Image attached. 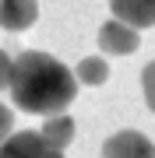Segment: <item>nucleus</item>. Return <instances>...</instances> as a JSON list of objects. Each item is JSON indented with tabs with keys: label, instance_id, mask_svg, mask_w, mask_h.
I'll use <instances>...</instances> for the list:
<instances>
[{
	"label": "nucleus",
	"instance_id": "nucleus-1",
	"mask_svg": "<svg viewBox=\"0 0 155 158\" xmlns=\"http://www.w3.org/2000/svg\"><path fill=\"white\" fill-rule=\"evenodd\" d=\"M78 95V77L50 53L25 49L14 56V77H11V98L18 109L35 116H60Z\"/></svg>",
	"mask_w": 155,
	"mask_h": 158
},
{
	"label": "nucleus",
	"instance_id": "nucleus-2",
	"mask_svg": "<svg viewBox=\"0 0 155 158\" xmlns=\"http://www.w3.org/2000/svg\"><path fill=\"white\" fill-rule=\"evenodd\" d=\"M0 158H63V151H57L39 130H18L7 144H0Z\"/></svg>",
	"mask_w": 155,
	"mask_h": 158
},
{
	"label": "nucleus",
	"instance_id": "nucleus-3",
	"mask_svg": "<svg viewBox=\"0 0 155 158\" xmlns=\"http://www.w3.org/2000/svg\"><path fill=\"white\" fill-rule=\"evenodd\" d=\"M138 46H141L138 28L116 21V18L102 21V28H99V49H102V53H109V56H131Z\"/></svg>",
	"mask_w": 155,
	"mask_h": 158
},
{
	"label": "nucleus",
	"instance_id": "nucleus-4",
	"mask_svg": "<svg viewBox=\"0 0 155 158\" xmlns=\"http://www.w3.org/2000/svg\"><path fill=\"white\" fill-rule=\"evenodd\" d=\"M102 158H155V144L141 130H116L113 137H106Z\"/></svg>",
	"mask_w": 155,
	"mask_h": 158
},
{
	"label": "nucleus",
	"instance_id": "nucleus-5",
	"mask_svg": "<svg viewBox=\"0 0 155 158\" xmlns=\"http://www.w3.org/2000/svg\"><path fill=\"white\" fill-rule=\"evenodd\" d=\"M113 18L131 28H152L155 25V0H109Z\"/></svg>",
	"mask_w": 155,
	"mask_h": 158
},
{
	"label": "nucleus",
	"instance_id": "nucleus-6",
	"mask_svg": "<svg viewBox=\"0 0 155 158\" xmlns=\"http://www.w3.org/2000/svg\"><path fill=\"white\" fill-rule=\"evenodd\" d=\"M35 0H0V28L7 32H25L28 25H35Z\"/></svg>",
	"mask_w": 155,
	"mask_h": 158
},
{
	"label": "nucleus",
	"instance_id": "nucleus-7",
	"mask_svg": "<svg viewBox=\"0 0 155 158\" xmlns=\"http://www.w3.org/2000/svg\"><path fill=\"white\" fill-rule=\"evenodd\" d=\"M46 141L57 148V151H63L71 141H74V119H71L67 113H60V116H50L46 123H42V130H39Z\"/></svg>",
	"mask_w": 155,
	"mask_h": 158
},
{
	"label": "nucleus",
	"instance_id": "nucleus-8",
	"mask_svg": "<svg viewBox=\"0 0 155 158\" xmlns=\"http://www.w3.org/2000/svg\"><path fill=\"white\" fill-rule=\"evenodd\" d=\"M74 77H78V85H106V77H109V63L106 56H85V60H78V67H74Z\"/></svg>",
	"mask_w": 155,
	"mask_h": 158
},
{
	"label": "nucleus",
	"instance_id": "nucleus-9",
	"mask_svg": "<svg viewBox=\"0 0 155 158\" xmlns=\"http://www.w3.org/2000/svg\"><path fill=\"white\" fill-rule=\"evenodd\" d=\"M141 91H144V102H148V109L155 113V60L141 70Z\"/></svg>",
	"mask_w": 155,
	"mask_h": 158
},
{
	"label": "nucleus",
	"instance_id": "nucleus-10",
	"mask_svg": "<svg viewBox=\"0 0 155 158\" xmlns=\"http://www.w3.org/2000/svg\"><path fill=\"white\" fill-rule=\"evenodd\" d=\"M11 127H14V116H11V109L0 102V144L11 141Z\"/></svg>",
	"mask_w": 155,
	"mask_h": 158
},
{
	"label": "nucleus",
	"instance_id": "nucleus-11",
	"mask_svg": "<svg viewBox=\"0 0 155 158\" xmlns=\"http://www.w3.org/2000/svg\"><path fill=\"white\" fill-rule=\"evenodd\" d=\"M11 77H14V60L0 49V88H11Z\"/></svg>",
	"mask_w": 155,
	"mask_h": 158
}]
</instances>
